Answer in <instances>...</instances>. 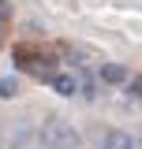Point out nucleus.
Masks as SVG:
<instances>
[{"instance_id":"1","label":"nucleus","mask_w":142,"mask_h":149,"mask_svg":"<svg viewBox=\"0 0 142 149\" xmlns=\"http://www.w3.org/2000/svg\"><path fill=\"white\" fill-rule=\"evenodd\" d=\"M41 142H45V149H82L79 130L71 127L67 119H56V116L41 127Z\"/></svg>"},{"instance_id":"2","label":"nucleus","mask_w":142,"mask_h":149,"mask_svg":"<svg viewBox=\"0 0 142 149\" xmlns=\"http://www.w3.org/2000/svg\"><path fill=\"white\" fill-rule=\"evenodd\" d=\"M101 149H142L127 130H105V138H101Z\"/></svg>"},{"instance_id":"3","label":"nucleus","mask_w":142,"mask_h":149,"mask_svg":"<svg viewBox=\"0 0 142 149\" xmlns=\"http://www.w3.org/2000/svg\"><path fill=\"white\" fill-rule=\"evenodd\" d=\"M53 90L64 93V97H75L82 90V78H75V74H53Z\"/></svg>"},{"instance_id":"4","label":"nucleus","mask_w":142,"mask_h":149,"mask_svg":"<svg viewBox=\"0 0 142 149\" xmlns=\"http://www.w3.org/2000/svg\"><path fill=\"white\" fill-rule=\"evenodd\" d=\"M101 82H105V86H120V82H127V71L120 63H105V67H101Z\"/></svg>"},{"instance_id":"5","label":"nucleus","mask_w":142,"mask_h":149,"mask_svg":"<svg viewBox=\"0 0 142 149\" xmlns=\"http://www.w3.org/2000/svg\"><path fill=\"white\" fill-rule=\"evenodd\" d=\"M15 93H19V82H15V78H0V97H4V101L15 97Z\"/></svg>"},{"instance_id":"6","label":"nucleus","mask_w":142,"mask_h":149,"mask_svg":"<svg viewBox=\"0 0 142 149\" xmlns=\"http://www.w3.org/2000/svg\"><path fill=\"white\" fill-rule=\"evenodd\" d=\"M8 19H11V4H8V0H0V22H8Z\"/></svg>"},{"instance_id":"7","label":"nucleus","mask_w":142,"mask_h":149,"mask_svg":"<svg viewBox=\"0 0 142 149\" xmlns=\"http://www.w3.org/2000/svg\"><path fill=\"white\" fill-rule=\"evenodd\" d=\"M131 90H135V93H142V78H135V82H131Z\"/></svg>"},{"instance_id":"8","label":"nucleus","mask_w":142,"mask_h":149,"mask_svg":"<svg viewBox=\"0 0 142 149\" xmlns=\"http://www.w3.org/2000/svg\"><path fill=\"white\" fill-rule=\"evenodd\" d=\"M138 146H142V138H138Z\"/></svg>"}]
</instances>
